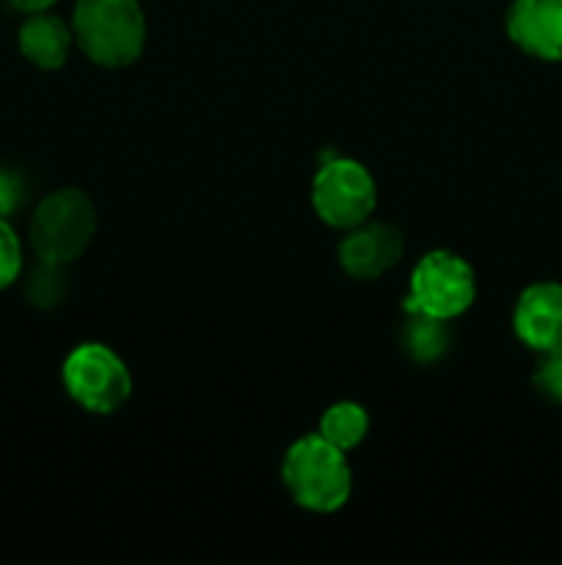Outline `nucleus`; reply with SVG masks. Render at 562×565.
<instances>
[{
  "instance_id": "obj_1",
  "label": "nucleus",
  "mask_w": 562,
  "mask_h": 565,
  "mask_svg": "<svg viewBox=\"0 0 562 565\" xmlns=\"http://www.w3.org/2000/svg\"><path fill=\"white\" fill-rule=\"evenodd\" d=\"M281 483L298 508L328 516L350 502L353 467L347 452L314 430L287 447L281 458Z\"/></svg>"
},
{
  "instance_id": "obj_2",
  "label": "nucleus",
  "mask_w": 562,
  "mask_h": 565,
  "mask_svg": "<svg viewBox=\"0 0 562 565\" xmlns=\"http://www.w3.org/2000/svg\"><path fill=\"white\" fill-rule=\"evenodd\" d=\"M75 47L91 64L125 70L147 50V14L138 0H77L72 11Z\"/></svg>"
},
{
  "instance_id": "obj_3",
  "label": "nucleus",
  "mask_w": 562,
  "mask_h": 565,
  "mask_svg": "<svg viewBox=\"0 0 562 565\" xmlns=\"http://www.w3.org/2000/svg\"><path fill=\"white\" fill-rule=\"evenodd\" d=\"M97 235V207L80 188H58L33 207L28 243L36 259L72 265Z\"/></svg>"
},
{
  "instance_id": "obj_4",
  "label": "nucleus",
  "mask_w": 562,
  "mask_h": 565,
  "mask_svg": "<svg viewBox=\"0 0 562 565\" xmlns=\"http://www.w3.org/2000/svg\"><path fill=\"white\" fill-rule=\"evenodd\" d=\"M477 301V270L452 248H433L417 259L408 279L406 312L452 323Z\"/></svg>"
},
{
  "instance_id": "obj_5",
  "label": "nucleus",
  "mask_w": 562,
  "mask_h": 565,
  "mask_svg": "<svg viewBox=\"0 0 562 565\" xmlns=\"http://www.w3.org/2000/svg\"><path fill=\"white\" fill-rule=\"evenodd\" d=\"M64 390L83 412L110 417L132 395V373L125 359L105 342H80L61 367Z\"/></svg>"
},
{
  "instance_id": "obj_6",
  "label": "nucleus",
  "mask_w": 562,
  "mask_h": 565,
  "mask_svg": "<svg viewBox=\"0 0 562 565\" xmlns=\"http://www.w3.org/2000/svg\"><path fill=\"white\" fill-rule=\"evenodd\" d=\"M312 207L325 226L347 232L375 215L378 182L361 160L331 158L312 180Z\"/></svg>"
},
{
  "instance_id": "obj_7",
  "label": "nucleus",
  "mask_w": 562,
  "mask_h": 565,
  "mask_svg": "<svg viewBox=\"0 0 562 565\" xmlns=\"http://www.w3.org/2000/svg\"><path fill=\"white\" fill-rule=\"evenodd\" d=\"M406 254V235L391 221H364L345 232L336 246L342 274L356 281H375L389 274Z\"/></svg>"
},
{
  "instance_id": "obj_8",
  "label": "nucleus",
  "mask_w": 562,
  "mask_h": 565,
  "mask_svg": "<svg viewBox=\"0 0 562 565\" xmlns=\"http://www.w3.org/2000/svg\"><path fill=\"white\" fill-rule=\"evenodd\" d=\"M505 31L521 53L545 64L562 61V0H512Z\"/></svg>"
},
{
  "instance_id": "obj_9",
  "label": "nucleus",
  "mask_w": 562,
  "mask_h": 565,
  "mask_svg": "<svg viewBox=\"0 0 562 565\" xmlns=\"http://www.w3.org/2000/svg\"><path fill=\"white\" fill-rule=\"evenodd\" d=\"M512 331L518 342L534 353L562 345V285L534 281L523 287L512 309Z\"/></svg>"
},
{
  "instance_id": "obj_10",
  "label": "nucleus",
  "mask_w": 562,
  "mask_h": 565,
  "mask_svg": "<svg viewBox=\"0 0 562 565\" xmlns=\"http://www.w3.org/2000/svg\"><path fill=\"white\" fill-rule=\"evenodd\" d=\"M17 44L28 64L42 72H55L69 61L75 33H72V22L47 9L22 20L20 31H17Z\"/></svg>"
},
{
  "instance_id": "obj_11",
  "label": "nucleus",
  "mask_w": 562,
  "mask_h": 565,
  "mask_svg": "<svg viewBox=\"0 0 562 565\" xmlns=\"http://www.w3.org/2000/svg\"><path fill=\"white\" fill-rule=\"evenodd\" d=\"M450 326L446 320L430 318V315L408 312L406 326H402L400 345L406 356L417 364H435L450 351Z\"/></svg>"
},
{
  "instance_id": "obj_12",
  "label": "nucleus",
  "mask_w": 562,
  "mask_h": 565,
  "mask_svg": "<svg viewBox=\"0 0 562 565\" xmlns=\"http://www.w3.org/2000/svg\"><path fill=\"white\" fill-rule=\"evenodd\" d=\"M317 434L342 452H350L369 436V412L356 401H339L323 412Z\"/></svg>"
},
{
  "instance_id": "obj_13",
  "label": "nucleus",
  "mask_w": 562,
  "mask_h": 565,
  "mask_svg": "<svg viewBox=\"0 0 562 565\" xmlns=\"http://www.w3.org/2000/svg\"><path fill=\"white\" fill-rule=\"evenodd\" d=\"M69 265L58 263H44L36 259L25 279V298L31 307L36 309H55L66 298L69 290V276H66Z\"/></svg>"
},
{
  "instance_id": "obj_14",
  "label": "nucleus",
  "mask_w": 562,
  "mask_h": 565,
  "mask_svg": "<svg viewBox=\"0 0 562 565\" xmlns=\"http://www.w3.org/2000/svg\"><path fill=\"white\" fill-rule=\"evenodd\" d=\"M25 268V252L22 241L9 218H0V290L14 285Z\"/></svg>"
},
{
  "instance_id": "obj_15",
  "label": "nucleus",
  "mask_w": 562,
  "mask_h": 565,
  "mask_svg": "<svg viewBox=\"0 0 562 565\" xmlns=\"http://www.w3.org/2000/svg\"><path fill=\"white\" fill-rule=\"evenodd\" d=\"M532 384L545 401L562 406V345L540 353V362L538 367H534Z\"/></svg>"
},
{
  "instance_id": "obj_16",
  "label": "nucleus",
  "mask_w": 562,
  "mask_h": 565,
  "mask_svg": "<svg viewBox=\"0 0 562 565\" xmlns=\"http://www.w3.org/2000/svg\"><path fill=\"white\" fill-rule=\"evenodd\" d=\"M28 196L25 180L17 171L0 169V218H11L22 210Z\"/></svg>"
},
{
  "instance_id": "obj_17",
  "label": "nucleus",
  "mask_w": 562,
  "mask_h": 565,
  "mask_svg": "<svg viewBox=\"0 0 562 565\" xmlns=\"http://www.w3.org/2000/svg\"><path fill=\"white\" fill-rule=\"evenodd\" d=\"M9 3L14 6L17 11H22V14H36V11L53 9L58 0H9Z\"/></svg>"
}]
</instances>
